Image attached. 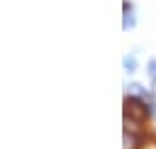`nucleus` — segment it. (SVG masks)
I'll use <instances>...</instances> for the list:
<instances>
[{
	"label": "nucleus",
	"instance_id": "f257e3e1",
	"mask_svg": "<svg viewBox=\"0 0 156 149\" xmlns=\"http://www.w3.org/2000/svg\"><path fill=\"white\" fill-rule=\"evenodd\" d=\"M125 68H127V72H133V70H136V59L125 57Z\"/></svg>",
	"mask_w": 156,
	"mask_h": 149
},
{
	"label": "nucleus",
	"instance_id": "f03ea898",
	"mask_svg": "<svg viewBox=\"0 0 156 149\" xmlns=\"http://www.w3.org/2000/svg\"><path fill=\"white\" fill-rule=\"evenodd\" d=\"M147 72H149V77H152V79H156V61H152L147 66Z\"/></svg>",
	"mask_w": 156,
	"mask_h": 149
},
{
	"label": "nucleus",
	"instance_id": "7ed1b4c3",
	"mask_svg": "<svg viewBox=\"0 0 156 149\" xmlns=\"http://www.w3.org/2000/svg\"><path fill=\"white\" fill-rule=\"evenodd\" d=\"M133 23H136V20H133V16H131V14H127V18H125V27L129 29V27H131Z\"/></svg>",
	"mask_w": 156,
	"mask_h": 149
}]
</instances>
